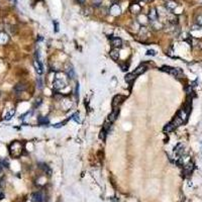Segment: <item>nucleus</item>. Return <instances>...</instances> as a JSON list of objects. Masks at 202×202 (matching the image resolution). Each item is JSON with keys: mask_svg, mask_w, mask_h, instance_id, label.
Wrapping results in <instances>:
<instances>
[{"mask_svg": "<svg viewBox=\"0 0 202 202\" xmlns=\"http://www.w3.org/2000/svg\"><path fill=\"white\" fill-rule=\"evenodd\" d=\"M24 151V146L20 142H13L9 146V154L12 158L17 159L22 155Z\"/></svg>", "mask_w": 202, "mask_h": 202, "instance_id": "obj_1", "label": "nucleus"}, {"mask_svg": "<svg viewBox=\"0 0 202 202\" xmlns=\"http://www.w3.org/2000/svg\"><path fill=\"white\" fill-rule=\"evenodd\" d=\"M53 86L56 90L64 89L66 86H67V81L65 80L64 74L58 73L56 75V78H55V81H54V83H53Z\"/></svg>", "mask_w": 202, "mask_h": 202, "instance_id": "obj_2", "label": "nucleus"}, {"mask_svg": "<svg viewBox=\"0 0 202 202\" xmlns=\"http://www.w3.org/2000/svg\"><path fill=\"white\" fill-rule=\"evenodd\" d=\"M161 70H162L163 72L168 73V74L173 75V76H175V77H180V76H182V74H183V72L181 69H179V68L170 67V66H163V67L161 68Z\"/></svg>", "mask_w": 202, "mask_h": 202, "instance_id": "obj_3", "label": "nucleus"}, {"mask_svg": "<svg viewBox=\"0 0 202 202\" xmlns=\"http://www.w3.org/2000/svg\"><path fill=\"white\" fill-rule=\"evenodd\" d=\"M109 12H110L111 15H113V16H117V15L120 14V12H121V9H120V7H119L118 4L114 3V4H112V5L110 6Z\"/></svg>", "mask_w": 202, "mask_h": 202, "instance_id": "obj_4", "label": "nucleus"}, {"mask_svg": "<svg viewBox=\"0 0 202 202\" xmlns=\"http://www.w3.org/2000/svg\"><path fill=\"white\" fill-rule=\"evenodd\" d=\"M119 114V109H117V108H113L112 112L110 113L109 115H108L107 117V121L110 122V123H112V122H114L115 120H116L117 116H118Z\"/></svg>", "mask_w": 202, "mask_h": 202, "instance_id": "obj_5", "label": "nucleus"}, {"mask_svg": "<svg viewBox=\"0 0 202 202\" xmlns=\"http://www.w3.org/2000/svg\"><path fill=\"white\" fill-rule=\"evenodd\" d=\"M45 196L42 192H35L31 195V201L33 202H44Z\"/></svg>", "mask_w": 202, "mask_h": 202, "instance_id": "obj_6", "label": "nucleus"}, {"mask_svg": "<svg viewBox=\"0 0 202 202\" xmlns=\"http://www.w3.org/2000/svg\"><path fill=\"white\" fill-rule=\"evenodd\" d=\"M123 100H124V96H122V95H116V96H114V98L112 99V108H116Z\"/></svg>", "mask_w": 202, "mask_h": 202, "instance_id": "obj_7", "label": "nucleus"}, {"mask_svg": "<svg viewBox=\"0 0 202 202\" xmlns=\"http://www.w3.org/2000/svg\"><path fill=\"white\" fill-rule=\"evenodd\" d=\"M147 18L151 20V22L158 20V12H157L156 8H151V9H150V12H149V14H147Z\"/></svg>", "mask_w": 202, "mask_h": 202, "instance_id": "obj_8", "label": "nucleus"}, {"mask_svg": "<svg viewBox=\"0 0 202 202\" xmlns=\"http://www.w3.org/2000/svg\"><path fill=\"white\" fill-rule=\"evenodd\" d=\"M111 46L113 47V49H118V47H121V46H122L121 38H111Z\"/></svg>", "mask_w": 202, "mask_h": 202, "instance_id": "obj_9", "label": "nucleus"}, {"mask_svg": "<svg viewBox=\"0 0 202 202\" xmlns=\"http://www.w3.org/2000/svg\"><path fill=\"white\" fill-rule=\"evenodd\" d=\"M147 66L146 64H142V65L138 66L137 69L135 70L133 74H135V76H138V75H142V74H144L145 72L147 71Z\"/></svg>", "mask_w": 202, "mask_h": 202, "instance_id": "obj_10", "label": "nucleus"}, {"mask_svg": "<svg viewBox=\"0 0 202 202\" xmlns=\"http://www.w3.org/2000/svg\"><path fill=\"white\" fill-rule=\"evenodd\" d=\"M66 72H67V75H68V77H69L70 79H74L75 76H76V74H75V70H74L73 66H72L71 64H68L67 69H66Z\"/></svg>", "mask_w": 202, "mask_h": 202, "instance_id": "obj_11", "label": "nucleus"}, {"mask_svg": "<svg viewBox=\"0 0 202 202\" xmlns=\"http://www.w3.org/2000/svg\"><path fill=\"white\" fill-rule=\"evenodd\" d=\"M33 65H35V71L38 72V74H43V72H44V70H43V65H42V62L38 60H35V62H33Z\"/></svg>", "mask_w": 202, "mask_h": 202, "instance_id": "obj_12", "label": "nucleus"}, {"mask_svg": "<svg viewBox=\"0 0 202 202\" xmlns=\"http://www.w3.org/2000/svg\"><path fill=\"white\" fill-rule=\"evenodd\" d=\"M177 6H178V4H177L175 1H173V0H169V1L166 2V8H167L168 10H170V11L174 10Z\"/></svg>", "mask_w": 202, "mask_h": 202, "instance_id": "obj_13", "label": "nucleus"}, {"mask_svg": "<svg viewBox=\"0 0 202 202\" xmlns=\"http://www.w3.org/2000/svg\"><path fill=\"white\" fill-rule=\"evenodd\" d=\"M110 57L111 58L113 59V60H118V58H119V51H118V49H112L110 51Z\"/></svg>", "mask_w": 202, "mask_h": 202, "instance_id": "obj_14", "label": "nucleus"}, {"mask_svg": "<svg viewBox=\"0 0 202 202\" xmlns=\"http://www.w3.org/2000/svg\"><path fill=\"white\" fill-rule=\"evenodd\" d=\"M8 40H9V38L5 33H0V44L5 45L8 42Z\"/></svg>", "mask_w": 202, "mask_h": 202, "instance_id": "obj_15", "label": "nucleus"}, {"mask_svg": "<svg viewBox=\"0 0 202 202\" xmlns=\"http://www.w3.org/2000/svg\"><path fill=\"white\" fill-rule=\"evenodd\" d=\"M193 169H194V165H193V163H191V162L188 163V164L184 167V170H185L186 173H191Z\"/></svg>", "mask_w": 202, "mask_h": 202, "instance_id": "obj_16", "label": "nucleus"}, {"mask_svg": "<svg viewBox=\"0 0 202 202\" xmlns=\"http://www.w3.org/2000/svg\"><path fill=\"white\" fill-rule=\"evenodd\" d=\"M38 167H40V169L44 170V172H47V174H49V175H51V174H52V171H51V169H50V168H49V166L46 165V164H44V163H40Z\"/></svg>", "mask_w": 202, "mask_h": 202, "instance_id": "obj_17", "label": "nucleus"}, {"mask_svg": "<svg viewBox=\"0 0 202 202\" xmlns=\"http://www.w3.org/2000/svg\"><path fill=\"white\" fill-rule=\"evenodd\" d=\"M26 89V86L24 85V84H17V85H15L14 87V90L15 91H18V92H21V91H24V90Z\"/></svg>", "mask_w": 202, "mask_h": 202, "instance_id": "obj_18", "label": "nucleus"}, {"mask_svg": "<svg viewBox=\"0 0 202 202\" xmlns=\"http://www.w3.org/2000/svg\"><path fill=\"white\" fill-rule=\"evenodd\" d=\"M135 77H137V76H135V75L133 74V73L128 74V75L125 76V81H126L128 83H131V82H133V81L135 79Z\"/></svg>", "mask_w": 202, "mask_h": 202, "instance_id": "obj_19", "label": "nucleus"}, {"mask_svg": "<svg viewBox=\"0 0 202 202\" xmlns=\"http://www.w3.org/2000/svg\"><path fill=\"white\" fill-rule=\"evenodd\" d=\"M107 129H105V128H102L101 129V131H100V133H99V138L102 140H105V138H106V135H107Z\"/></svg>", "mask_w": 202, "mask_h": 202, "instance_id": "obj_20", "label": "nucleus"}, {"mask_svg": "<svg viewBox=\"0 0 202 202\" xmlns=\"http://www.w3.org/2000/svg\"><path fill=\"white\" fill-rule=\"evenodd\" d=\"M130 11L133 13H138L140 11V6L138 4H133L130 7Z\"/></svg>", "mask_w": 202, "mask_h": 202, "instance_id": "obj_21", "label": "nucleus"}, {"mask_svg": "<svg viewBox=\"0 0 202 202\" xmlns=\"http://www.w3.org/2000/svg\"><path fill=\"white\" fill-rule=\"evenodd\" d=\"M175 153H176L178 156H181V155H182V153H183V146H182V145L179 144L178 146L175 147Z\"/></svg>", "mask_w": 202, "mask_h": 202, "instance_id": "obj_22", "label": "nucleus"}, {"mask_svg": "<svg viewBox=\"0 0 202 202\" xmlns=\"http://www.w3.org/2000/svg\"><path fill=\"white\" fill-rule=\"evenodd\" d=\"M38 123H40V125H45V124L49 123V119H47V117H43V116L38 117Z\"/></svg>", "mask_w": 202, "mask_h": 202, "instance_id": "obj_23", "label": "nucleus"}, {"mask_svg": "<svg viewBox=\"0 0 202 202\" xmlns=\"http://www.w3.org/2000/svg\"><path fill=\"white\" fill-rule=\"evenodd\" d=\"M174 129H175V128L173 126V124L169 123V124H167V125H166L165 128H164V131H165V133H171V131H173Z\"/></svg>", "mask_w": 202, "mask_h": 202, "instance_id": "obj_24", "label": "nucleus"}, {"mask_svg": "<svg viewBox=\"0 0 202 202\" xmlns=\"http://www.w3.org/2000/svg\"><path fill=\"white\" fill-rule=\"evenodd\" d=\"M14 113H15V109L14 108H13V109H11L9 112L7 113V114L5 115V116H4V119H6V120H9L11 117L13 116V115H14Z\"/></svg>", "mask_w": 202, "mask_h": 202, "instance_id": "obj_25", "label": "nucleus"}, {"mask_svg": "<svg viewBox=\"0 0 202 202\" xmlns=\"http://www.w3.org/2000/svg\"><path fill=\"white\" fill-rule=\"evenodd\" d=\"M71 118L73 119V120H75V121H76V122H80V121H81V120H80V115H79V113H78V112H76V113H75V114L72 115Z\"/></svg>", "mask_w": 202, "mask_h": 202, "instance_id": "obj_26", "label": "nucleus"}, {"mask_svg": "<svg viewBox=\"0 0 202 202\" xmlns=\"http://www.w3.org/2000/svg\"><path fill=\"white\" fill-rule=\"evenodd\" d=\"M102 0H92V4L93 6H95V7H97V6H99L101 4Z\"/></svg>", "mask_w": 202, "mask_h": 202, "instance_id": "obj_27", "label": "nucleus"}, {"mask_svg": "<svg viewBox=\"0 0 202 202\" xmlns=\"http://www.w3.org/2000/svg\"><path fill=\"white\" fill-rule=\"evenodd\" d=\"M0 164H1L2 167H5V168L9 167V164H8V161L7 160H2L1 162H0Z\"/></svg>", "mask_w": 202, "mask_h": 202, "instance_id": "obj_28", "label": "nucleus"}, {"mask_svg": "<svg viewBox=\"0 0 202 202\" xmlns=\"http://www.w3.org/2000/svg\"><path fill=\"white\" fill-rule=\"evenodd\" d=\"M147 56H156L157 53H156V51H154V50H147Z\"/></svg>", "mask_w": 202, "mask_h": 202, "instance_id": "obj_29", "label": "nucleus"}, {"mask_svg": "<svg viewBox=\"0 0 202 202\" xmlns=\"http://www.w3.org/2000/svg\"><path fill=\"white\" fill-rule=\"evenodd\" d=\"M197 24H198V26H202V14L201 15H199L198 17H197Z\"/></svg>", "mask_w": 202, "mask_h": 202, "instance_id": "obj_30", "label": "nucleus"}, {"mask_svg": "<svg viewBox=\"0 0 202 202\" xmlns=\"http://www.w3.org/2000/svg\"><path fill=\"white\" fill-rule=\"evenodd\" d=\"M38 88H40V89H42V88H43V82H42V80H40V78H38Z\"/></svg>", "mask_w": 202, "mask_h": 202, "instance_id": "obj_31", "label": "nucleus"}, {"mask_svg": "<svg viewBox=\"0 0 202 202\" xmlns=\"http://www.w3.org/2000/svg\"><path fill=\"white\" fill-rule=\"evenodd\" d=\"M76 97L77 98L79 97V83H77L76 85Z\"/></svg>", "mask_w": 202, "mask_h": 202, "instance_id": "obj_32", "label": "nucleus"}, {"mask_svg": "<svg viewBox=\"0 0 202 202\" xmlns=\"http://www.w3.org/2000/svg\"><path fill=\"white\" fill-rule=\"evenodd\" d=\"M3 198H4V194L1 191H0V199H3Z\"/></svg>", "mask_w": 202, "mask_h": 202, "instance_id": "obj_33", "label": "nucleus"}, {"mask_svg": "<svg viewBox=\"0 0 202 202\" xmlns=\"http://www.w3.org/2000/svg\"><path fill=\"white\" fill-rule=\"evenodd\" d=\"M86 1V0H78V2H80V3H84V2H85Z\"/></svg>", "mask_w": 202, "mask_h": 202, "instance_id": "obj_34", "label": "nucleus"}, {"mask_svg": "<svg viewBox=\"0 0 202 202\" xmlns=\"http://www.w3.org/2000/svg\"><path fill=\"white\" fill-rule=\"evenodd\" d=\"M2 170H3V167H2L1 164H0V173H1V172H2Z\"/></svg>", "mask_w": 202, "mask_h": 202, "instance_id": "obj_35", "label": "nucleus"}, {"mask_svg": "<svg viewBox=\"0 0 202 202\" xmlns=\"http://www.w3.org/2000/svg\"><path fill=\"white\" fill-rule=\"evenodd\" d=\"M9 1H10V2H12V3H14V2L16 1V0H9Z\"/></svg>", "mask_w": 202, "mask_h": 202, "instance_id": "obj_36", "label": "nucleus"}, {"mask_svg": "<svg viewBox=\"0 0 202 202\" xmlns=\"http://www.w3.org/2000/svg\"><path fill=\"white\" fill-rule=\"evenodd\" d=\"M142 1H146L147 2V1H151V0H142Z\"/></svg>", "mask_w": 202, "mask_h": 202, "instance_id": "obj_37", "label": "nucleus"}]
</instances>
